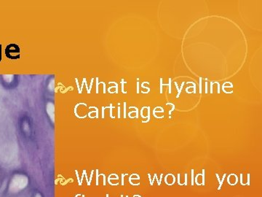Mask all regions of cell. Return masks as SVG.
I'll use <instances>...</instances> for the list:
<instances>
[{
  "instance_id": "cell-17",
  "label": "cell",
  "mask_w": 262,
  "mask_h": 197,
  "mask_svg": "<svg viewBox=\"0 0 262 197\" xmlns=\"http://www.w3.org/2000/svg\"><path fill=\"white\" fill-rule=\"evenodd\" d=\"M208 93V83H206V94Z\"/></svg>"
},
{
  "instance_id": "cell-10",
  "label": "cell",
  "mask_w": 262,
  "mask_h": 197,
  "mask_svg": "<svg viewBox=\"0 0 262 197\" xmlns=\"http://www.w3.org/2000/svg\"><path fill=\"white\" fill-rule=\"evenodd\" d=\"M170 105H172V106H173V108H172L171 110H170V111H169V115H171V113H172V112L174 110H175V105H173V104H171V103H170Z\"/></svg>"
},
{
  "instance_id": "cell-3",
  "label": "cell",
  "mask_w": 262,
  "mask_h": 197,
  "mask_svg": "<svg viewBox=\"0 0 262 197\" xmlns=\"http://www.w3.org/2000/svg\"><path fill=\"white\" fill-rule=\"evenodd\" d=\"M5 183H6V180H5V174L3 173V171L0 169V191L4 187Z\"/></svg>"
},
{
  "instance_id": "cell-6",
  "label": "cell",
  "mask_w": 262,
  "mask_h": 197,
  "mask_svg": "<svg viewBox=\"0 0 262 197\" xmlns=\"http://www.w3.org/2000/svg\"><path fill=\"white\" fill-rule=\"evenodd\" d=\"M163 78H160V94H163Z\"/></svg>"
},
{
  "instance_id": "cell-12",
  "label": "cell",
  "mask_w": 262,
  "mask_h": 197,
  "mask_svg": "<svg viewBox=\"0 0 262 197\" xmlns=\"http://www.w3.org/2000/svg\"><path fill=\"white\" fill-rule=\"evenodd\" d=\"M194 185V170H192V186Z\"/></svg>"
},
{
  "instance_id": "cell-9",
  "label": "cell",
  "mask_w": 262,
  "mask_h": 197,
  "mask_svg": "<svg viewBox=\"0 0 262 197\" xmlns=\"http://www.w3.org/2000/svg\"><path fill=\"white\" fill-rule=\"evenodd\" d=\"M225 177H226V174H224V176H223V179H222V181H221L220 184V188H218L219 190H220L221 189V188H222V184H223V182H224V180H225Z\"/></svg>"
},
{
  "instance_id": "cell-2",
  "label": "cell",
  "mask_w": 262,
  "mask_h": 197,
  "mask_svg": "<svg viewBox=\"0 0 262 197\" xmlns=\"http://www.w3.org/2000/svg\"><path fill=\"white\" fill-rule=\"evenodd\" d=\"M7 56L10 58H19V53L20 50L16 45H10L6 49Z\"/></svg>"
},
{
  "instance_id": "cell-5",
  "label": "cell",
  "mask_w": 262,
  "mask_h": 197,
  "mask_svg": "<svg viewBox=\"0 0 262 197\" xmlns=\"http://www.w3.org/2000/svg\"><path fill=\"white\" fill-rule=\"evenodd\" d=\"M169 86V94L171 93V78H169V84H168Z\"/></svg>"
},
{
  "instance_id": "cell-8",
  "label": "cell",
  "mask_w": 262,
  "mask_h": 197,
  "mask_svg": "<svg viewBox=\"0 0 262 197\" xmlns=\"http://www.w3.org/2000/svg\"><path fill=\"white\" fill-rule=\"evenodd\" d=\"M187 84H193V88H194V91H193V93H194V94H195L196 93V85L195 84H194V83H192V82H188Z\"/></svg>"
},
{
  "instance_id": "cell-16",
  "label": "cell",
  "mask_w": 262,
  "mask_h": 197,
  "mask_svg": "<svg viewBox=\"0 0 262 197\" xmlns=\"http://www.w3.org/2000/svg\"><path fill=\"white\" fill-rule=\"evenodd\" d=\"M213 83L211 82V94H212V93H213Z\"/></svg>"
},
{
  "instance_id": "cell-15",
  "label": "cell",
  "mask_w": 262,
  "mask_h": 197,
  "mask_svg": "<svg viewBox=\"0 0 262 197\" xmlns=\"http://www.w3.org/2000/svg\"><path fill=\"white\" fill-rule=\"evenodd\" d=\"M184 184L187 186V174H185V183Z\"/></svg>"
},
{
  "instance_id": "cell-1",
  "label": "cell",
  "mask_w": 262,
  "mask_h": 197,
  "mask_svg": "<svg viewBox=\"0 0 262 197\" xmlns=\"http://www.w3.org/2000/svg\"><path fill=\"white\" fill-rule=\"evenodd\" d=\"M30 184V179L24 172H15L6 181L3 193L7 197H15L24 193Z\"/></svg>"
},
{
  "instance_id": "cell-7",
  "label": "cell",
  "mask_w": 262,
  "mask_h": 197,
  "mask_svg": "<svg viewBox=\"0 0 262 197\" xmlns=\"http://www.w3.org/2000/svg\"><path fill=\"white\" fill-rule=\"evenodd\" d=\"M33 197H43L42 193L40 192H36L33 195Z\"/></svg>"
},
{
  "instance_id": "cell-13",
  "label": "cell",
  "mask_w": 262,
  "mask_h": 197,
  "mask_svg": "<svg viewBox=\"0 0 262 197\" xmlns=\"http://www.w3.org/2000/svg\"><path fill=\"white\" fill-rule=\"evenodd\" d=\"M200 93H202V78H200Z\"/></svg>"
},
{
  "instance_id": "cell-11",
  "label": "cell",
  "mask_w": 262,
  "mask_h": 197,
  "mask_svg": "<svg viewBox=\"0 0 262 197\" xmlns=\"http://www.w3.org/2000/svg\"><path fill=\"white\" fill-rule=\"evenodd\" d=\"M202 175H203V185L205 186V169H203Z\"/></svg>"
},
{
  "instance_id": "cell-4",
  "label": "cell",
  "mask_w": 262,
  "mask_h": 197,
  "mask_svg": "<svg viewBox=\"0 0 262 197\" xmlns=\"http://www.w3.org/2000/svg\"><path fill=\"white\" fill-rule=\"evenodd\" d=\"M174 84H175L176 87H177V91H178V95H177V98H179V96H180L181 92H182V91H181L180 90H179L178 84H177V82H174Z\"/></svg>"
},
{
  "instance_id": "cell-14",
  "label": "cell",
  "mask_w": 262,
  "mask_h": 197,
  "mask_svg": "<svg viewBox=\"0 0 262 197\" xmlns=\"http://www.w3.org/2000/svg\"><path fill=\"white\" fill-rule=\"evenodd\" d=\"M215 84L218 85V93H219V94H220V84H219L218 82L213 83V84Z\"/></svg>"
}]
</instances>
